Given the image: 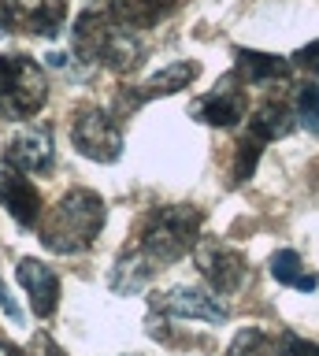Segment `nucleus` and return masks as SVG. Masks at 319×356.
<instances>
[{
    "instance_id": "9d476101",
    "label": "nucleus",
    "mask_w": 319,
    "mask_h": 356,
    "mask_svg": "<svg viewBox=\"0 0 319 356\" xmlns=\"http://www.w3.org/2000/svg\"><path fill=\"white\" fill-rule=\"evenodd\" d=\"M4 11L12 19V26L26 33H41V38H56L63 19H67L63 0H4Z\"/></svg>"
},
{
    "instance_id": "ddd939ff",
    "label": "nucleus",
    "mask_w": 319,
    "mask_h": 356,
    "mask_svg": "<svg viewBox=\"0 0 319 356\" xmlns=\"http://www.w3.org/2000/svg\"><path fill=\"white\" fill-rule=\"evenodd\" d=\"M179 8V0H108V15L126 30H149L160 19H167Z\"/></svg>"
},
{
    "instance_id": "f257e3e1",
    "label": "nucleus",
    "mask_w": 319,
    "mask_h": 356,
    "mask_svg": "<svg viewBox=\"0 0 319 356\" xmlns=\"http://www.w3.org/2000/svg\"><path fill=\"white\" fill-rule=\"evenodd\" d=\"M104 216H108L104 200L97 197L93 189H71V193L45 216V222H41V241L60 256L85 252L97 238H101Z\"/></svg>"
},
{
    "instance_id": "f8f14e48",
    "label": "nucleus",
    "mask_w": 319,
    "mask_h": 356,
    "mask_svg": "<svg viewBox=\"0 0 319 356\" xmlns=\"http://www.w3.org/2000/svg\"><path fill=\"white\" fill-rule=\"evenodd\" d=\"M15 278H19V286L30 293V305H34V312L41 319H49L52 312H56L60 305V278L56 271H52L49 264H41V260H19L15 267Z\"/></svg>"
},
{
    "instance_id": "1a4fd4ad",
    "label": "nucleus",
    "mask_w": 319,
    "mask_h": 356,
    "mask_svg": "<svg viewBox=\"0 0 319 356\" xmlns=\"http://www.w3.org/2000/svg\"><path fill=\"white\" fill-rule=\"evenodd\" d=\"M156 308L167 312V316H179V319H201V323H227L230 312L219 305V297H212L208 289H197V286H174L167 289L163 297H156Z\"/></svg>"
},
{
    "instance_id": "a211bd4d",
    "label": "nucleus",
    "mask_w": 319,
    "mask_h": 356,
    "mask_svg": "<svg viewBox=\"0 0 319 356\" xmlns=\"http://www.w3.org/2000/svg\"><path fill=\"white\" fill-rule=\"evenodd\" d=\"M271 275H275V282L293 286V289H301V293H312V289L319 286V278L301 264V256H297L293 249H282V252L271 256Z\"/></svg>"
},
{
    "instance_id": "393cba45",
    "label": "nucleus",
    "mask_w": 319,
    "mask_h": 356,
    "mask_svg": "<svg viewBox=\"0 0 319 356\" xmlns=\"http://www.w3.org/2000/svg\"><path fill=\"white\" fill-rule=\"evenodd\" d=\"M0 356H23V353H19V349H15V345H8V341H0Z\"/></svg>"
},
{
    "instance_id": "aec40b11",
    "label": "nucleus",
    "mask_w": 319,
    "mask_h": 356,
    "mask_svg": "<svg viewBox=\"0 0 319 356\" xmlns=\"http://www.w3.org/2000/svg\"><path fill=\"white\" fill-rule=\"evenodd\" d=\"M297 119L308 134L319 138V89L316 86H301L297 89Z\"/></svg>"
},
{
    "instance_id": "423d86ee",
    "label": "nucleus",
    "mask_w": 319,
    "mask_h": 356,
    "mask_svg": "<svg viewBox=\"0 0 319 356\" xmlns=\"http://www.w3.org/2000/svg\"><path fill=\"white\" fill-rule=\"evenodd\" d=\"M197 267H201V275L208 278V286L215 289V293H234L241 289L245 282V256L238 249H230L223 241H201L197 245Z\"/></svg>"
},
{
    "instance_id": "4468645a",
    "label": "nucleus",
    "mask_w": 319,
    "mask_h": 356,
    "mask_svg": "<svg viewBox=\"0 0 319 356\" xmlns=\"http://www.w3.org/2000/svg\"><path fill=\"white\" fill-rule=\"evenodd\" d=\"M238 60V78L245 86H279L290 78V63L282 56H268V52H252V49H238L234 52Z\"/></svg>"
},
{
    "instance_id": "20e7f679",
    "label": "nucleus",
    "mask_w": 319,
    "mask_h": 356,
    "mask_svg": "<svg viewBox=\"0 0 319 356\" xmlns=\"http://www.w3.org/2000/svg\"><path fill=\"white\" fill-rule=\"evenodd\" d=\"M49 82L30 56H0V115L30 119L45 108Z\"/></svg>"
},
{
    "instance_id": "39448f33",
    "label": "nucleus",
    "mask_w": 319,
    "mask_h": 356,
    "mask_svg": "<svg viewBox=\"0 0 319 356\" xmlns=\"http://www.w3.org/2000/svg\"><path fill=\"white\" fill-rule=\"evenodd\" d=\"M71 141L85 160L115 163L123 156V130L104 108H82L71 122Z\"/></svg>"
},
{
    "instance_id": "4be33fe9",
    "label": "nucleus",
    "mask_w": 319,
    "mask_h": 356,
    "mask_svg": "<svg viewBox=\"0 0 319 356\" xmlns=\"http://www.w3.org/2000/svg\"><path fill=\"white\" fill-rule=\"evenodd\" d=\"M282 356H319V345H316V341L297 338V334H286V341H282Z\"/></svg>"
},
{
    "instance_id": "f3484780",
    "label": "nucleus",
    "mask_w": 319,
    "mask_h": 356,
    "mask_svg": "<svg viewBox=\"0 0 319 356\" xmlns=\"http://www.w3.org/2000/svg\"><path fill=\"white\" fill-rule=\"evenodd\" d=\"M152 271H156V264H152L141 249L130 252V256H119V264L112 271V289L115 293H138V289L152 278Z\"/></svg>"
},
{
    "instance_id": "6ab92c4d",
    "label": "nucleus",
    "mask_w": 319,
    "mask_h": 356,
    "mask_svg": "<svg viewBox=\"0 0 319 356\" xmlns=\"http://www.w3.org/2000/svg\"><path fill=\"white\" fill-rule=\"evenodd\" d=\"M227 356H279V345H275V338L263 334L260 327H249L230 341Z\"/></svg>"
},
{
    "instance_id": "9b49d317",
    "label": "nucleus",
    "mask_w": 319,
    "mask_h": 356,
    "mask_svg": "<svg viewBox=\"0 0 319 356\" xmlns=\"http://www.w3.org/2000/svg\"><path fill=\"white\" fill-rule=\"evenodd\" d=\"M0 204L15 216V222L34 227L41 219V197L30 178H23V171H15L12 163L0 160Z\"/></svg>"
},
{
    "instance_id": "6e6552de",
    "label": "nucleus",
    "mask_w": 319,
    "mask_h": 356,
    "mask_svg": "<svg viewBox=\"0 0 319 356\" xmlns=\"http://www.w3.org/2000/svg\"><path fill=\"white\" fill-rule=\"evenodd\" d=\"M4 163H12L23 175H49L52 163H56L49 127H23L4 145Z\"/></svg>"
},
{
    "instance_id": "b1692460",
    "label": "nucleus",
    "mask_w": 319,
    "mask_h": 356,
    "mask_svg": "<svg viewBox=\"0 0 319 356\" xmlns=\"http://www.w3.org/2000/svg\"><path fill=\"white\" fill-rule=\"evenodd\" d=\"M0 312H4L8 319L15 323V327H23V308L15 305V297H8V286L0 282Z\"/></svg>"
},
{
    "instance_id": "a878e982",
    "label": "nucleus",
    "mask_w": 319,
    "mask_h": 356,
    "mask_svg": "<svg viewBox=\"0 0 319 356\" xmlns=\"http://www.w3.org/2000/svg\"><path fill=\"white\" fill-rule=\"evenodd\" d=\"M4 33H8V19L0 15V38H4Z\"/></svg>"
},
{
    "instance_id": "412c9836",
    "label": "nucleus",
    "mask_w": 319,
    "mask_h": 356,
    "mask_svg": "<svg viewBox=\"0 0 319 356\" xmlns=\"http://www.w3.org/2000/svg\"><path fill=\"white\" fill-rule=\"evenodd\" d=\"M260 149H263V141H260V138H252V134H245V138H241L238 156H234V182H245V178L256 171Z\"/></svg>"
},
{
    "instance_id": "5701e85b",
    "label": "nucleus",
    "mask_w": 319,
    "mask_h": 356,
    "mask_svg": "<svg viewBox=\"0 0 319 356\" xmlns=\"http://www.w3.org/2000/svg\"><path fill=\"white\" fill-rule=\"evenodd\" d=\"M293 63L301 67V71H308V74H316V78H319V41L304 44V49L293 56Z\"/></svg>"
},
{
    "instance_id": "0eeeda50",
    "label": "nucleus",
    "mask_w": 319,
    "mask_h": 356,
    "mask_svg": "<svg viewBox=\"0 0 319 356\" xmlns=\"http://www.w3.org/2000/svg\"><path fill=\"white\" fill-rule=\"evenodd\" d=\"M241 86L245 82H241L238 74L223 78L212 93L193 100V115L201 122H208V127H238V122L245 119V111H249V97H245Z\"/></svg>"
},
{
    "instance_id": "dca6fc26",
    "label": "nucleus",
    "mask_w": 319,
    "mask_h": 356,
    "mask_svg": "<svg viewBox=\"0 0 319 356\" xmlns=\"http://www.w3.org/2000/svg\"><path fill=\"white\" fill-rule=\"evenodd\" d=\"M290 130H293V115H290V108H286L282 100H268V104H260L256 111H252V119H249V134H252V138H260L263 145L286 138Z\"/></svg>"
},
{
    "instance_id": "2eb2a0df",
    "label": "nucleus",
    "mask_w": 319,
    "mask_h": 356,
    "mask_svg": "<svg viewBox=\"0 0 319 356\" xmlns=\"http://www.w3.org/2000/svg\"><path fill=\"white\" fill-rule=\"evenodd\" d=\"M197 74H201V67H197L193 60H174V63H167V67H160V71L152 74L145 86H141L138 104H141V100H152V97L182 93V89H190V86L197 82Z\"/></svg>"
},
{
    "instance_id": "7ed1b4c3",
    "label": "nucleus",
    "mask_w": 319,
    "mask_h": 356,
    "mask_svg": "<svg viewBox=\"0 0 319 356\" xmlns=\"http://www.w3.org/2000/svg\"><path fill=\"white\" fill-rule=\"evenodd\" d=\"M201 222L204 216L197 208H186V204L156 208L145 219V230H141V252L156 267L182 260L197 245V238H201Z\"/></svg>"
},
{
    "instance_id": "f03ea898",
    "label": "nucleus",
    "mask_w": 319,
    "mask_h": 356,
    "mask_svg": "<svg viewBox=\"0 0 319 356\" xmlns=\"http://www.w3.org/2000/svg\"><path fill=\"white\" fill-rule=\"evenodd\" d=\"M74 56L85 63H101L112 71H134L141 63V44L134 41V30L119 26L104 11H82L71 30Z\"/></svg>"
}]
</instances>
